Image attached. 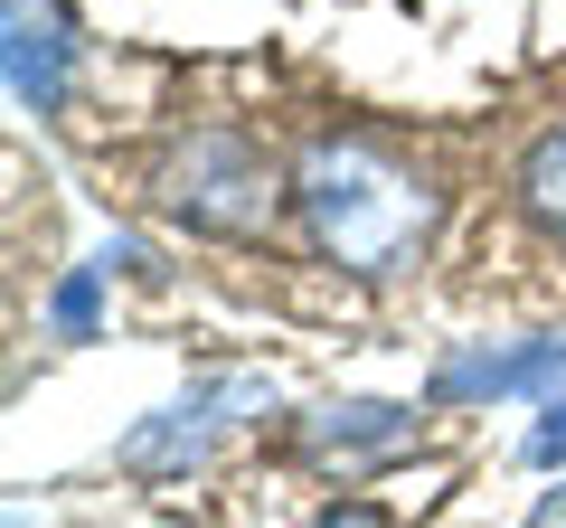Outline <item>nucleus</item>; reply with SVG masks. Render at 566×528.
Segmentation results:
<instances>
[{
  "instance_id": "3",
  "label": "nucleus",
  "mask_w": 566,
  "mask_h": 528,
  "mask_svg": "<svg viewBox=\"0 0 566 528\" xmlns=\"http://www.w3.org/2000/svg\"><path fill=\"white\" fill-rule=\"evenodd\" d=\"M255 406L274 415V387H264V378H199L189 397H170L161 415H142V425L123 434L114 463H123V472H142V482H170V472L208 463V453H218Z\"/></svg>"
},
{
  "instance_id": "6",
  "label": "nucleus",
  "mask_w": 566,
  "mask_h": 528,
  "mask_svg": "<svg viewBox=\"0 0 566 528\" xmlns=\"http://www.w3.org/2000/svg\"><path fill=\"white\" fill-rule=\"evenodd\" d=\"M406 434H416V406H387V397H340V406H322L303 425V444L322 453V463H359V453H397Z\"/></svg>"
},
{
  "instance_id": "4",
  "label": "nucleus",
  "mask_w": 566,
  "mask_h": 528,
  "mask_svg": "<svg viewBox=\"0 0 566 528\" xmlns=\"http://www.w3.org/2000/svg\"><path fill=\"white\" fill-rule=\"evenodd\" d=\"M491 397H566V330H538V340H463L424 378V406H491Z\"/></svg>"
},
{
  "instance_id": "1",
  "label": "nucleus",
  "mask_w": 566,
  "mask_h": 528,
  "mask_svg": "<svg viewBox=\"0 0 566 528\" xmlns=\"http://www.w3.org/2000/svg\"><path fill=\"white\" fill-rule=\"evenodd\" d=\"M293 199H303L312 245L340 274H368V284L406 274L424 255V236H434V218H444V189L406 151L368 142V133H322L303 151V170H293Z\"/></svg>"
},
{
  "instance_id": "11",
  "label": "nucleus",
  "mask_w": 566,
  "mask_h": 528,
  "mask_svg": "<svg viewBox=\"0 0 566 528\" xmlns=\"http://www.w3.org/2000/svg\"><path fill=\"white\" fill-rule=\"evenodd\" d=\"M528 528H566V490H547V500H538V519H528Z\"/></svg>"
},
{
  "instance_id": "10",
  "label": "nucleus",
  "mask_w": 566,
  "mask_h": 528,
  "mask_svg": "<svg viewBox=\"0 0 566 528\" xmlns=\"http://www.w3.org/2000/svg\"><path fill=\"white\" fill-rule=\"evenodd\" d=\"M312 528H387V509H378V500H331Z\"/></svg>"
},
{
  "instance_id": "9",
  "label": "nucleus",
  "mask_w": 566,
  "mask_h": 528,
  "mask_svg": "<svg viewBox=\"0 0 566 528\" xmlns=\"http://www.w3.org/2000/svg\"><path fill=\"white\" fill-rule=\"evenodd\" d=\"M528 463H538V472H557L566 463V397H547V415H538V425H528Z\"/></svg>"
},
{
  "instance_id": "8",
  "label": "nucleus",
  "mask_w": 566,
  "mask_h": 528,
  "mask_svg": "<svg viewBox=\"0 0 566 528\" xmlns=\"http://www.w3.org/2000/svg\"><path fill=\"white\" fill-rule=\"evenodd\" d=\"M48 330H57V340H95V264H76V274L48 293Z\"/></svg>"
},
{
  "instance_id": "2",
  "label": "nucleus",
  "mask_w": 566,
  "mask_h": 528,
  "mask_svg": "<svg viewBox=\"0 0 566 528\" xmlns=\"http://www.w3.org/2000/svg\"><path fill=\"white\" fill-rule=\"evenodd\" d=\"M151 199H161L170 218L208 226V236H255V226L274 218L283 180H274V161H264L245 133H189V142L161 161Z\"/></svg>"
},
{
  "instance_id": "7",
  "label": "nucleus",
  "mask_w": 566,
  "mask_h": 528,
  "mask_svg": "<svg viewBox=\"0 0 566 528\" xmlns=\"http://www.w3.org/2000/svg\"><path fill=\"white\" fill-rule=\"evenodd\" d=\"M520 208L566 245V123H557V133H538V142L520 151Z\"/></svg>"
},
{
  "instance_id": "5",
  "label": "nucleus",
  "mask_w": 566,
  "mask_h": 528,
  "mask_svg": "<svg viewBox=\"0 0 566 528\" xmlns=\"http://www.w3.org/2000/svg\"><path fill=\"white\" fill-rule=\"evenodd\" d=\"M0 66L29 114H57L76 85V20L66 0H0Z\"/></svg>"
}]
</instances>
